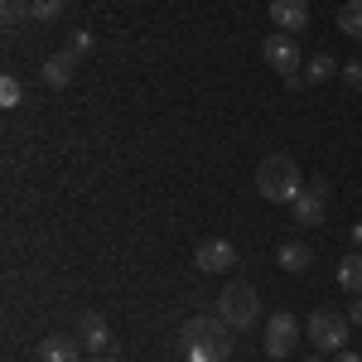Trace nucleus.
<instances>
[{
    "mask_svg": "<svg viewBox=\"0 0 362 362\" xmlns=\"http://www.w3.org/2000/svg\"><path fill=\"white\" fill-rule=\"evenodd\" d=\"M179 343H184V358L189 362H227L232 358V338H227V324L218 314L189 319L184 334H179Z\"/></svg>",
    "mask_w": 362,
    "mask_h": 362,
    "instance_id": "nucleus-1",
    "label": "nucleus"
},
{
    "mask_svg": "<svg viewBox=\"0 0 362 362\" xmlns=\"http://www.w3.org/2000/svg\"><path fill=\"white\" fill-rule=\"evenodd\" d=\"M256 189L266 203H295L300 189H305V179H300V160H290V155H266L261 169H256Z\"/></svg>",
    "mask_w": 362,
    "mask_h": 362,
    "instance_id": "nucleus-2",
    "label": "nucleus"
},
{
    "mask_svg": "<svg viewBox=\"0 0 362 362\" xmlns=\"http://www.w3.org/2000/svg\"><path fill=\"white\" fill-rule=\"evenodd\" d=\"M256 314H261V295L251 290L247 280L223 285V295H218V319H223L227 329H251V324H256Z\"/></svg>",
    "mask_w": 362,
    "mask_h": 362,
    "instance_id": "nucleus-3",
    "label": "nucleus"
},
{
    "mask_svg": "<svg viewBox=\"0 0 362 362\" xmlns=\"http://www.w3.org/2000/svg\"><path fill=\"white\" fill-rule=\"evenodd\" d=\"M348 329H353V319H348V314H338V309H314V314H309V324H305V338L319 348V353H343Z\"/></svg>",
    "mask_w": 362,
    "mask_h": 362,
    "instance_id": "nucleus-4",
    "label": "nucleus"
},
{
    "mask_svg": "<svg viewBox=\"0 0 362 362\" xmlns=\"http://www.w3.org/2000/svg\"><path fill=\"white\" fill-rule=\"evenodd\" d=\"M329 194H334L329 179H309L305 189H300V198L290 203V218H295L300 227H319L324 223V203H329Z\"/></svg>",
    "mask_w": 362,
    "mask_h": 362,
    "instance_id": "nucleus-5",
    "label": "nucleus"
},
{
    "mask_svg": "<svg viewBox=\"0 0 362 362\" xmlns=\"http://www.w3.org/2000/svg\"><path fill=\"white\" fill-rule=\"evenodd\" d=\"M261 343H266V353H271V358H290V353L300 348V319H295V314H285V309L271 314Z\"/></svg>",
    "mask_w": 362,
    "mask_h": 362,
    "instance_id": "nucleus-6",
    "label": "nucleus"
},
{
    "mask_svg": "<svg viewBox=\"0 0 362 362\" xmlns=\"http://www.w3.org/2000/svg\"><path fill=\"white\" fill-rule=\"evenodd\" d=\"M261 54H266V63L276 68L280 78H290L295 68H300V39L295 34H266V44H261Z\"/></svg>",
    "mask_w": 362,
    "mask_h": 362,
    "instance_id": "nucleus-7",
    "label": "nucleus"
},
{
    "mask_svg": "<svg viewBox=\"0 0 362 362\" xmlns=\"http://www.w3.org/2000/svg\"><path fill=\"white\" fill-rule=\"evenodd\" d=\"M194 266H198V271H208V276H223V271L237 266V247H232L227 237H208V242L194 251Z\"/></svg>",
    "mask_w": 362,
    "mask_h": 362,
    "instance_id": "nucleus-8",
    "label": "nucleus"
},
{
    "mask_svg": "<svg viewBox=\"0 0 362 362\" xmlns=\"http://www.w3.org/2000/svg\"><path fill=\"white\" fill-rule=\"evenodd\" d=\"M39 362H83V338H78V334L39 338Z\"/></svg>",
    "mask_w": 362,
    "mask_h": 362,
    "instance_id": "nucleus-9",
    "label": "nucleus"
},
{
    "mask_svg": "<svg viewBox=\"0 0 362 362\" xmlns=\"http://www.w3.org/2000/svg\"><path fill=\"white\" fill-rule=\"evenodd\" d=\"M271 25L280 34H300L309 25V5L305 0H271Z\"/></svg>",
    "mask_w": 362,
    "mask_h": 362,
    "instance_id": "nucleus-10",
    "label": "nucleus"
},
{
    "mask_svg": "<svg viewBox=\"0 0 362 362\" xmlns=\"http://www.w3.org/2000/svg\"><path fill=\"white\" fill-rule=\"evenodd\" d=\"M78 338H83V348L92 358H102L107 348H112V324L102 319V314H83V324H78Z\"/></svg>",
    "mask_w": 362,
    "mask_h": 362,
    "instance_id": "nucleus-11",
    "label": "nucleus"
},
{
    "mask_svg": "<svg viewBox=\"0 0 362 362\" xmlns=\"http://www.w3.org/2000/svg\"><path fill=\"white\" fill-rule=\"evenodd\" d=\"M338 285H343L348 295H362V251H348V256L338 261Z\"/></svg>",
    "mask_w": 362,
    "mask_h": 362,
    "instance_id": "nucleus-12",
    "label": "nucleus"
},
{
    "mask_svg": "<svg viewBox=\"0 0 362 362\" xmlns=\"http://www.w3.org/2000/svg\"><path fill=\"white\" fill-rule=\"evenodd\" d=\"M39 78H44V87H68L73 83V54H54Z\"/></svg>",
    "mask_w": 362,
    "mask_h": 362,
    "instance_id": "nucleus-13",
    "label": "nucleus"
},
{
    "mask_svg": "<svg viewBox=\"0 0 362 362\" xmlns=\"http://www.w3.org/2000/svg\"><path fill=\"white\" fill-rule=\"evenodd\" d=\"M276 261L285 266V271H309V261H314V251H309L305 242H285Z\"/></svg>",
    "mask_w": 362,
    "mask_h": 362,
    "instance_id": "nucleus-14",
    "label": "nucleus"
},
{
    "mask_svg": "<svg viewBox=\"0 0 362 362\" xmlns=\"http://www.w3.org/2000/svg\"><path fill=\"white\" fill-rule=\"evenodd\" d=\"M334 73H338V63H334L329 54H314V58L305 63V83H329Z\"/></svg>",
    "mask_w": 362,
    "mask_h": 362,
    "instance_id": "nucleus-15",
    "label": "nucleus"
},
{
    "mask_svg": "<svg viewBox=\"0 0 362 362\" xmlns=\"http://www.w3.org/2000/svg\"><path fill=\"white\" fill-rule=\"evenodd\" d=\"M338 29L353 34V39H362V0H348V5L338 10Z\"/></svg>",
    "mask_w": 362,
    "mask_h": 362,
    "instance_id": "nucleus-16",
    "label": "nucleus"
},
{
    "mask_svg": "<svg viewBox=\"0 0 362 362\" xmlns=\"http://www.w3.org/2000/svg\"><path fill=\"white\" fill-rule=\"evenodd\" d=\"M58 15H63V0H34L29 5V20H39V25H54Z\"/></svg>",
    "mask_w": 362,
    "mask_h": 362,
    "instance_id": "nucleus-17",
    "label": "nucleus"
},
{
    "mask_svg": "<svg viewBox=\"0 0 362 362\" xmlns=\"http://www.w3.org/2000/svg\"><path fill=\"white\" fill-rule=\"evenodd\" d=\"M20 97H25V92H20L15 78H0V107H20Z\"/></svg>",
    "mask_w": 362,
    "mask_h": 362,
    "instance_id": "nucleus-18",
    "label": "nucleus"
},
{
    "mask_svg": "<svg viewBox=\"0 0 362 362\" xmlns=\"http://www.w3.org/2000/svg\"><path fill=\"white\" fill-rule=\"evenodd\" d=\"M29 5H34V0H5V25H20L29 15Z\"/></svg>",
    "mask_w": 362,
    "mask_h": 362,
    "instance_id": "nucleus-19",
    "label": "nucleus"
},
{
    "mask_svg": "<svg viewBox=\"0 0 362 362\" xmlns=\"http://www.w3.org/2000/svg\"><path fill=\"white\" fill-rule=\"evenodd\" d=\"M87 49H92V34H73V44H68V49H63V54H87Z\"/></svg>",
    "mask_w": 362,
    "mask_h": 362,
    "instance_id": "nucleus-20",
    "label": "nucleus"
},
{
    "mask_svg": "<svg viewBox=\"0 0 362 362\" xmlns=\"http://www.w3.org/2000/svg\"><path fill=\"white\" fill-rule=\"evenodd\" d=\"M343 83H348V87H362V63H343Z\"/></svg>",
    "mask_w": 362,
    "mask_h": 362,
    "instance_id": "nucleus-21",
    "label": "nucleus"
},
{
    "mask_svg": "<svg viewBox=\"0 0 362 362\" xmlns=\"http://www.w3.org/2000/svg\"><path fill=\"white\" fill-rule=\"evenodd\" d=\"M348 319H353V324H362V300H353V305H348Z\"/></svg>",
    "mask_w": 362,
    "mask_h": 362,
    "instance_id": "nucleus-22",
    "label": "nucleus"
},
{
    "mask_svg": "<svg viewBox=\"0 0 362 362\" xmlns=\"http://www.w3.org/2000/svg\"><path fill=\"white\" fill-rule=\"evenodd\" d=\"M334 362H362V353H348L343 348V353H334Z\"/></svg>",
    "mask_w": 362,
    "mask_h": 362,
    "instance_id": "nucleus-23",
    "label": "nucleus"
},
{
    "mask_svg": "<svg viewBox=\"0 0 362 362\" xmlns=\"http://www.w3.org/2000/svg\"><path fill=\"white\" fill-rule=\"evenodd\" d=\"M353 242H358V247H362V223H358V227H353Z\"/></svg>",
    "mask_w": 362,
    "mask_h": 362,
    "instance_id": "nucleus-24",
    "label": "nucleus"
},
{
    "mask_svg": "<svg viewBox=\"0 0 362 362\" xmlns=\"http://www.w3.org/2000/svg\"><path fill=\"white\" fill-rule=\"evenodd\" d=\"M87 362H112V358H107V353H102V358H87Z\"/></svg>",
    "mask_w": 362,
    "mask_h": 362,
    "instance_id": "nucleus-25",
    "label": "nucleus"
},
{
    "mask_svg": "<svg viewBox=\"0 0 362 362\" xmlns=\"http://www.w3.org/2000/svg\"><path fill=\"white\" fill-rule=\"evenodd\" d=\"M305 362H319V358H305Z\"/></svg>",
    "mask_w": 362,
    "mask_h": 362,
    "instance_id": "nucleus-26",
    "label": "nucleus"
}]
</instances>
